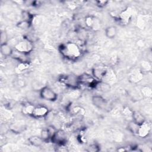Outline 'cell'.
Wrapping results in <instances>:
<instances>
[{
  "label": "cell",
  "instance_id": "29",
  "mask_svg": "<svg viewBox=\"0 0 152 152\" xmlns=\"http://www.w3.org/2000/svg\"><path fill=\"white\" fill-rule=\"evenodd\" d=\"M128 149H126V147H118L116 150L117 151H119V152H123V151H127Z\"/></svg>",
  "mask_w": 152,
  "mask_h": 152
},
{
  "label": "cell",
  "instance_id": "28",
  "mask_svg": "<svg viewBox=\"0 0 152 152\" xmlns=\"http://www.w3.org/2000/svg\"><path fill=\"white\" fill-rule=\"evenodd\" d=\"M82 111H83V109L78 106H75L72 109V112L74 115H81V113H82Z\"/></svg>",
  "mask_w": 152,
  "mask_h": 152
},
{
  "label": "cell",
  "instance_id": "23",
  "mask_svg": "<svg viewBox=\"0 0 152 152\" xmlns=\"http://www.w3.org/2000/svg\"><path fill=\"white\" fill-rule=\"evenodd\" d=\"M138 125H137L136 124H135L134 122H132V121H131L128 125V129L134 134L137 135V132L138 131Z\"/></svg>",
  "mask_w": 152,
  "mask_h": 152
},
{
  "label": "cell",
  "instance_id": "13",
  "mask_svg": "<svg viewBox=\"0 0 152 152\" xmlns=\"http://www.w3.org/2000/svg\"><path fill=\"white\" fill-rule=\"evenodd\" d=\"M132 16L131 9L127 8L119 15V20L123 24H128Z\"/></svg>",
  "mask_w": 152,
  "mask_h": 152
},
{
  "label": "cell",
  "instance_id": "14",
  "mask_svg": "<svg viewBox=\"0 0 152 152\" xmlns=\"http://www.w3.org/2000/svg\"><path fill=\"white\" fill-rule=\"evenodd\" d=\"M0 50L1 54L5 57H9L12 56L14 52L13 48L8 43L1 45Z\"/></svg>",
  "mask_w": 152,
  "mask_h": 152
},
{
  "label": "cell",
  "instance_id": "27",
  "mask_svg": "<svg viewBox=\"0 0 152 152\" xmlns=\"http://www.w3.org/2000/svg\"><path fill=\"white\" fill-rule=\"evenodd\" d=\"M88 151H93V152H97L100 150L99 146L96 144H93L90 145L89 147H88Z\"/></svg>",
  "mask_w": 152,
  "mask_h": 152
},
{
  "label": "cell",
  "instance_id": "3",
  "mask_svg": "<svg viewBox=\"0 0 152 152\" xmlns=\"http://www.w3.org/2000/svg\"><path fill=\"white\" fill-rule=\"evenodd\" d=\"M14 50L28 55L33 49V43L28 39H24L17 42L14 46Z\"/></svg>",
  "mask_w": 152,
  "mask_h": 152
},
{
  "label": "cell",
  "instance_id": "1",
  "mask_svg": "<svg viewBox=\"0 0 152 152\" xmlns=\"http://www.w3.org/2000/svg\"><path fill=\"white\" fill-rule=\"evenodd\" d=\"M59 50L62 56L70 61H75L81 55V50L79 46L74 42L62 44Z\"/></svg>",
  "mask_w": 152,
  "mask_h": 152
},
{
  "label": "cell",
  "instance_id": "7",
  "mask_svg": "<svg viewBox=\"0 0 152 152\" xmlns=\"http://www.w3.org/2000/svg\"><path fill=\"white\" fill-rule=\"evenodd\" d=\"M91 102L93 105L100 110L107 111L110 109L109 102L101 96H93L91 97Z\"/></svg>",
  "mask_w": 152,
  "mask_h": 152
},
{
  "label": "cell",
  "instance_id": "24",
  "mask_svg": "<svg viewBox=\"0 0 152 152\" xmlns=\"http://www.w3.org/2000/svg\"><path fill=\"white\" fill-rule=\"evenodd\" d=\"M8 34L5 30H2L1 31V36H0V42L1 45L5 44L8 43Z\"/></svg>",
  "mask_w": 152,
  "mask_h": 152
},
{
  "label": "cell",
  "instance_id": "25",
  "mask_svg": "<svg viewBox=\"0 0 152 152\" xmlns=\"http://www.w3.org/2000/svg\"><path fill=\"white\" fill-rule=\"evenodd\" d=\"M132 111L129 109V107H126L123 110V115L125 118H128L130 119V120L131 121L132 119Z\"/></svg>",
  "mask_w": 152,
  "mask_h": 152
},
{
  "label": "cell",
  "instance_id": "12",
  "mask_svg": "<svg viewBox=\"0 0 152 152\" xmlns=\"http://www.w3.org/2000/svg\"><path fill=\"white\" fill-rule=\"evenodd\" d=\"M131 121L134 122L138 125L142 124L146 121V119L144 115L138 110H133L132 113V119Z\"/></svg>",
  "mask_w": 152,
  "mask_h": 152
},
{
  "label": "cell",
  "instance_id": "5",
  "mask_svg": "<svg viewBox=\"0 0 152 152\" xmlns=\"http://www.w3.org/2000/svg\"><path fill=\"white\" fill-rule=\"evenodd\" d=\"M39 94L42 99L49 102H55L58 97V94L49 86L43 87L40 90Z\"/></svg>",
  "mask_w": 152,
  "mask_h": 152
},
{
  "label": "cell",
  "instance_id": "9",
  "mask_svg": "<svg viewBox=\"0 0 152 152\" xmlns=\"http://www.w3.org/2000/svg\"><path fill=\"white\" fill-rule=\"evenodd\" d=\"M84 24L87 28L97 30L100 27V22L93 15H87L84 19Z\"/></svg>",
  "mask_w": 152,
  "mask_h": 152
},
{
  "label": "cell",
  "instance_id": "6",
  "mask_svg": "<svg viewBox=\"0 0 152 152\" xmlns=\"http://www.w3.org/2000/svg\"><path fill=\"white\" fill-rule=\"evenodd\" d=\"M50 141L58 146L65 145L67 141L66 134L62 129H57L51 137Z\"/></svg>",
  "mask_w": 152,
  "mask_h": 152
},
{
  "label": "cell",
  "instance_id": "11",
  "mask_svg": "<svg viewBox=\"0 0 152 152\" xmlns=\"http://www.w3.org/2000/svg\"><path fill=\"white\" fill-rule=\"evenodd\" d=\"M151 131V125L147 121L142 124L138 126L137 135L142 138H146L148 136Z\"/></svg>",
  "mask_w": 152,
  "mask_h": 152
},
{
  "label": "cell",
  "instance_id": "10",
  "mask_svg": "<svg viewBox=\"0 0 152 152\" xmlns=\"http://www.w3.org/2000/svg\"><path fill=\"white\" fill-rule=\"evenodd\" d=\"M91 71V75L99 81H103V79L105 77L107 72V69L101 65L93 67Z\"/></svg>",
  "mask_w": 152,
  "mask_h": 152
},
{
  "label": "cell",
  "instance_id": "4",
  "mask_svg": "<svg viewBox=\"0 0 152 152\" xmlns=\"http://www.w3.org/2000/svg\"><path fill=\"white\" fill-rule=\"evenodd\" d=\"M78 80L80 86H84L91 88H94L99 81L91 74L88 73H83L78 75Z\"/></svg>",
  "mask_w": 152,
  "mask_h": 152
},
{
  "label": "cell",
  "instance_id": "2",
  "mask_svg": "<svg viewBox=\"0 0 152 152\" xmlns=\"http://www.w3.org/2000/svg\"><path fill=\"white\" fill-rule=\"evenodd\" d=\"M59 81L62 84L72 89H77L80 86L78 76L74 74L61 75L59 78Z\"/></svg>",
  "mask_w": 152,
  "mask_h": 152
},
{
  "label": "cell",
  "instance_id": "20",
  "mask_svg": "<svg viewBox=\"0 0 152 152\" xmlns=\"http://www.w3.org/2000/svg\"><path fill=\"white\" fill-rule=\"evenodd\" d=\"M31 22L21 20L17 23V27L21 30H27L31 27Z\"/></svg>",
  "mask_w": 152,
  "mask_h": 152
},
{
  "label": "cell",
  "instance_id": "18",
  "mask_svg": "<svg viewBox=\"0 0 152 152\" xmlns=\"http://www.w3.org/2000/svg\"><path fill=\"white\" fill-rule=\"evenodd\" d=\"M34 107L35 106L33 105V104H30V103L25 104L21 109V112L24 115L31 116Z\"/></svg>",
  "mask_w": 152,
  "mask_h": 152
},
{
  "label": "cell",
  "instance_id": "26",
  "mask_svg": "<svg viewBox=\"0 0 152 152\" xmlns=\"http://www.w3.org/2000/svg\"><path fill=\"white\" fill-rule=\"evenodd\" d=\"M95 3L97 7H98L99 8H102L105 7L108 4L109 1L106 0H98V1H96Z\"/></svg>",
  "mask_w": 152,
  "mask_h": 152
},
{
  "label": "cell",
  "instance_id": "16",
  "mask_svg": "<svg viewBox=\"0 0 152 152\" xmlns=\"http://www.w3.org/2000/svg\"><path fill=\"white\" fill-rule=\"evenodd\" d=\"M28 141L31 145L34 147H40L45 142L41 137L37 135H33L30 137Z\"/></svg>",
  "mask_w": 152,
  "mask_h": 152
},
{
  "label": "cell",
  "instance_id": "22",
  "mask_svg": "<svg viewBox=\"0 0 152 152\" xmlns=\"http://www.w3.org/2000/svg\"><path fill=\"white\" fill-rule=\"evenodd\" d=\"M141 93L142 94L147 97V98H150L151 97V94H152V91H151V88L148 87V86H145L143 87L141 90Z\"/></svg>",
  "mask_w": 152,
  "mask_h": 152
},
{
  "label": "cell",
  "instance_id": "19",
  "mask_svg": "<svg viewBox=\"0 0 152 152\" xmlns=\"http://www.w3.org/2000/svg\"><path fill=\"white\" fill-rule=\"evenodd\" d=\"M21 20L29 21L31 23H32V21L34 18L33 14L27 10L22 11L21 13Z\"/></svg>",
  "mask_w": 152,
  "mask_h": 152
},
{
  "label": "cell",
  "instance_id": "21",
  "mask_svg": "<svg viewBox=\"0 0 152 152\" xmlns=\"http://www.w3.org/2000/svg\"><path fill=\"white\" fill-rule=\"evenodd\" d=\"M40 136L41 137V138L43 139V140L45 142H48L50 140L51 134L49 132V131L47 128L42 129V131L40 132Z\"/></svg>",
  "mask_w": 152,
  "mask_h": 152
},
{
  "label": "cell",
  "instance_id": "17",
  "mask_svg": "<svg viewBox=\"0 0 152 152\" xmlns=\"http://www.w3.org/2000/svg\"><path fill=\"white\" fill-rule=\"evenodd\" d=\"M110 86L108 83H105L103 81H99L94 88V89L103 93L109 91L110 90Z\"/></svg>",
  "mask_w": 152,
  "mask_h": 152
},
{
  "label": "cell",
  "instance_id": "15",
  "mask_svg": "<svg viewBox=\"0 0 152 152\" xmlns=\"http://www.w3.org/2000/svg\"><path fill=\"white\" fill-rule=\"evenodd\" d=\"M117 27L115 26H109L107 27L104 31L106 37L109 39H114L117 34Z\"/></svg>",
  "mask_w": 152,
  "mask_h": 152
},
{
  "label": "cell",
  "instance_id": "8",
  "mask_svg": "<svg viewBox=\"0 0 152 152\" xmlns=\"http://www.w3.org/2000/svg\"><path fill=\"white\" fill-rule=\"evenodd\" d=\"M49 113V110L48 107L44 105H38L35 106L31 116L36 119H42L46 118Z\"/></svg>",
  "mask_w": 152,
  "mask_h": 152
}]
</instances>
